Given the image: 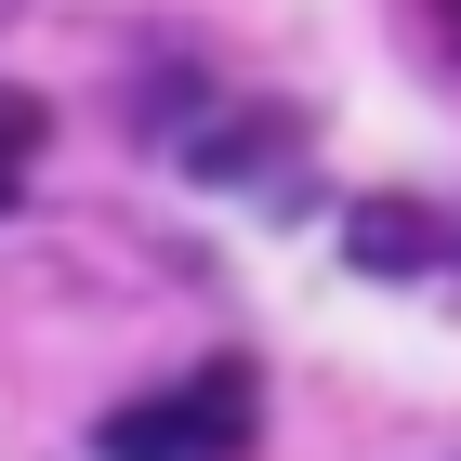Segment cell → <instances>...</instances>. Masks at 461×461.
Here are the masks:
<instances>
[{
	"label": "cell",
	"instance_id": "7a4b0ae2",
	"mask_svg": "<svg viewBox=\"0 0 461 461\" xmlns=\"http://www.w3.org/2000/svg\"><path fill=\"white\" fill-rule=\"evenodd\" d=\"M40 145H53V106H40L27 79H0V212L27 198V172H40Z\"/></svg>",
	"mask_w": 461,
	"mask_h": 461
},
{
	"label": "cell",
	"instance_id": "3957f363",
	"mask_svg": "<svg viewBox=\"0 0 461 461\" xmlns=\"http://www.w3.org/2000/svg\"><path fill=\"white\" fill-rule=\"evenodd\" d=\"M448 40H461V14H448Z\"/></svg>",
	"mask_w": 461,
	"mask_h": 461
},
{
	"label": "cell",
	"instance_id": "6da1fadb",
	"mask_svg": "<svg viewBox=\"0 0 461 461\" xmlns=\"http://www.w3.org/2000/svg\"><path fill=\"white\" fill-rule=\"evenodd\" d=\"M250 448H264V369L250 356H198L185 383L93 422V461H250Z\"/></svg>",
	"mask_w": 461,
	"mask_h": 461
}]
</instances>
